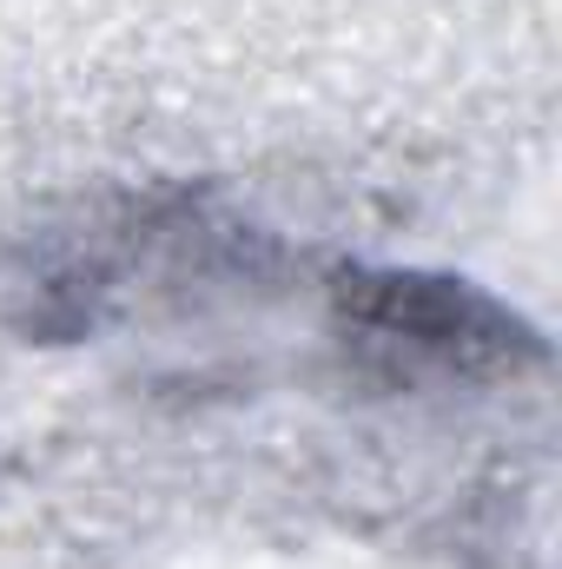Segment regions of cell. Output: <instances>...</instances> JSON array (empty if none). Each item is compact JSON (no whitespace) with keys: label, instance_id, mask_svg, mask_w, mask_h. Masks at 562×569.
<instances>
[{"label":"cell","instance_id":"1","mask_svg":"<svg viewBox=\"0 0 562 569\" xmlns=\"http://www.w3.org/2000/svg\"><path fill=\"white\" fill-rule=\"evenodd\" d=\"M344 311L364 331H384L398 345H418L430 358L450 365H523L543 358V338L503 311L496 298H483L463 279H423V272H351L344 279Z\"/></svg>","mask_w":562,"mask_h":569}]
</instances>
